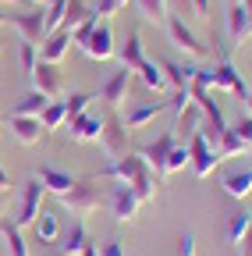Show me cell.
I'll use <instances>...</instances> for the list:
<instances>
[{
	"label": "cell",
	"mask_w": 252,
	"mask_h": 256,
	"mask_svg": "<svg viewBox=\"0 0 252 256\" xmlns=\"http://www.w3.org/2000/svg\"><path fill=\"white\" fill-rule=\"evenodd\" d=\"M0 235L7 242V256H28V242L14 220H0Z\"/></svg>",
	"instance_id": "cell-24"
},
{
	"label": "cell",
	"mask_w": 252,
	"mask_h": 256,
	"mask_svg": "<svg viewBox=\"0 0 252 256\" xmlns=\"http://www.w3.org/2000/svg\"><path fill=\"white\" fill-rule=\"evenodd\" d=\"M174 142H178V136H174V132H164L156 142H149V146L139 153V156H142V164L149 168V174H156V182L167 174V171H164V164H167V153L174 150Z\"/></svg>",
	"instance_id": "cell-6"
},
{
	"label": "cell",
	"mask_w": 252,
	"mask_h": 256,
	"mask_svg": "<svg viewBox=\"0 0 252 256\" xmlns=\"http://www.w3.org/2000/svg\"><path fill=\"white\" fill-rule=\"evenodd\" d=\"M100 256H124V249H121V242H117V238H110V242L103 246V252H100Z\"/></svg>",
	"instance_id": "cell-42"
},
{
	"label": "cell",
	"mask_w": 252,
	"mask_h": 256,
	"mask_svg": "<svg viewBox=\"0 0 252 256\" xmlns=\"http://www.w3.org/2000/svg\"><path fill=\"white\" fill-rule=\"evenodd\" d=\"M245 104H249V118H252V89H249V96H245Z\"/></svg>",
	"instance_id": "cell-48"
},
{
	"label": "cell",
	"mask_w": 252,
	"mask_h": 256,
	"mask_svg": "<svg viewBox=\"0 0 252 256\" xmlns=\"http://www.w3.org/2000/svg\"><path fill=\"white\" fill-rule=\"evenodd\" d=\"M231 132H235V136H238V139H242V142L252 150V118H249V114H245V118H242V121L231 128Z\"/></svg>",
	"instance_id": "cell-38"
},
{
	"label": "cell",
	"mask_w": 252,
	"mask_h": 256,
	"mask_svg": "<svg viewBox=\"0 0 252 256\" xmlns=\"http://www.w3.org/2000/svg\"><path fill=\"white\" fill-rule=\"evenodd\" d=\"M167 36H171L174 46H181L185 54H192V57H206V54H210V46L196 40V32L185 25L181 14H167Z\"/></svg>",
	"instance_id": "cell-5"
},
{
	"label": "cell",
	"mask_w": 252,
	"mask_h": 256,
	"mask_svg": "<svg viewBox=\"0 0 252 256\" xmlns=\"http://www.w3.org/2000/svg\"><path fill=\"white\" fill-rule=\"evenodd\" d=\"M249 156H252V150H249Z\"/></svg>",
	"instance_id": "cell-57"
},
{
	"label": "cell",
	"mask_w": 252,
	"mask_h": 256,
	"mask_svg": "<svg viewBox=\"0 0 252 256\" xmlns=\"http://www.w3.org/2000/svg\"><path fill=\"white\" fill-rule=\"evenodd\" d=\"M85 14H89V8H85V0H68V11H64V25L60 28H75V25H82L85 22Z\"/></svg>",
	"instance_id": "cell-33"
},
{
	"label": "cell",
	"mask_w": 252,
	"mask_h": 256,
	"mask_svg": "<svg viewBox=\"0 0 252 256\" xmlns=\"http://www.w3.org/2000/svg\"><path fill=\"white\" fill-rule=\"evenodd\" d=\"M139 196L132 192V185H124V182H117L114 188H110V214H114V220H121V224H128V220H135V214H139Z\"/></svg>",
	"instance_id": "cell-7"
},
{
	"label": "cell",
	"mask_w": 252,
	"mask_h": 256,
	"mask_svg": "<svg viewBox=\"0 0 252 256\" xmlns=\"http://www.w3.org/2000/svg\"><path fill=\"white\" fill-rule=\"evenodd\" d=\"M11 25L21 32V40H25V43H36V46H39V43L46 40V11H43V8L32 11V14H14Z\"/></svg>",
	"instance_id": "cell-13"
},
{
	"label": "cell",
	"mask_w": 252,
	"mask_h": 256,
	"mask_svg": "<svg viewBox=\"0 0 252 256\" xmlns=\"http://www.w3.org/2000/svg\"><path fill=\"white\" fill-rule=\"evenodd\" d=\"M188 153H192V171H196V178H210V174H213V168L220 164V160H224V156H220V153L206 142L203 128H199L192 139H188Z\"/></svg>",
	"instance_id": "cell-3"
},
{
	"label": "cell",
	"mask_w": 252,
	"mask_h": 256,
	"mask_svg": "<svg viewBox=\"0 0 252 256\" xmlns=\"http://www.w3.org/2000/svg\"><path fill=\"white\" fill-rule=\"evenodd\" d=\"M213 89H228V92L238 96V100H245V96H249V86H245V78L238 75V68L228 60V54H220V64L213 68Z\"/></svg>",
	"instance_id": "cell-8"
},
{
	"label": "cell",
	"mask_w": 252,
	"mask_h": 256,
	"mask_svg": "<svg viewBox=\"0 0 252 256\" xmlns=\"http://www.w3.org/2000/svg\"><path fill=\"white\" fill-rule=\"evenodd\" d=\"M188 104H192V92H188V89H174V92H171V100H167V110L181 114Z\"/></svg>",
	"instance_id": "cell-37"
},
{
	"label": "cell",
	"mask_w": 252,
	"mask_h": 256,
	"mask_svg": "<svg viewBox=\"0 0 252 256\" xmlns=\"http://www.w3.org/2000/svg\"><path fill=\"white\" fill-rule=\"evenodd\" d=\"M0 188H4V192L11 188V178H7V171H4V164H0Z\"/></svg>",
	"instance_id": "cell-45"
},
{
	"label": "cell",
	"mask_w": 252,
	"mask_h": 256,
	"mask_svg": "<svg viewBox=\"0 0 252 256\" xmlns=\"http://www.w3.org/2000/svg\"><path fill=\"white\" fill-rule=\"evenodd\" d=\"M217 153H220V156H245V153H249V146L231 132V128H228V132L220 136V142H217Z\"/></svg>",
	"instance_id": "cell-32"
},
{
	"label": "cell",
	"mask_w": 252,
	"mask_h": 256,
	"mask_svg": "<svg viewBox=\"0 0 252 256\" xmlns=\"http://www.w3.org/2000/svg\"><path fill=\"white\" fill-rule=\"evenodd\" d=\"M18 57H21V72L32 78V72H36V64H39V50H36V43H25L21 40V50H18Z\"/></svg>",
	"instance_id": "cell-34"
},
{
	"label": "cell",
	"mask_w": 252,
	"mask_h": 256,
	"mask_svg": "<svg viewBox=\"0 0 252 256\" xmlns=\"http://www.w3.org/2000/svg\"><path fill=\"white\" fill-rule=\"evenodd\" d=\"M32 86H36L43 96L57 100V96H60V89H64V75H60V68H57V64L39 60V64H36V72H32Z\"/></svg>",
	"instance_id": "cell-11"
},
{
	"label": "cell",
	"mask_w": 252,
	"mask_h": 256,
	"mask_svg": "<svg viewBox=\"0 0 252 256\" xmlns=\"http://www.w3.org/2000/svg\"><path fill=\"white\" fill-rule=\"evenodd\" d=\"M0 4H21V0H0Z\"/></svg>",
	"instance_id": "cell-51"
},
{
	"label": "cell",
	"mask_w": 252,
	"mask_h": 256,
	"mask_svg": "<svg viewBox=\"0 0 252 256\" xmlns=\"http://www.w3.org/2000/svg\"><path fill=\"white\" fill-rule=\"evenodd\" d=\"M192 14L206 22V18H210V0H192Z\"/></svg>",
	"instance_id": "cell-41"
},
{
	"label": "cell",
	"mask_w": 252,
	"mask_h": 256,
	"mask_svg": "<svg viewBox=\"0 0 252 256\" xmlns=\"http://www.w3.org/2000/svg\"><path fill=\"white\" fill-rule=\"evenodd\" d=\"M114 11H121V4H117V0H100V8H96V14H100L103 22H107Z\"/></svg>",
	"instance_id": "cell-40"
},
{
	"label": "cell",
	"mask_w": 252,
	"mask_h": 256,
	"mask_svg": "<svg viewBox=\"0 0 252 256\" xmlns=\"http://www.w3.org/2000/svg\"><path fill=\"white\" fill-rule=\"evenodd\" d=\"M11 136H14V142H21V146H36V142L43 139V121H39V118L11 114Z\"/></svg>",
	"instance_id": "cell-16"
},
{
	"label": "cell",
	"mask_w": 252,
	"mask_h": 256,
	"mask_svg": "<svg viewBox=\"0 0 252 256\" xmlns=\"http://www.w3.org/2000/svg\"><path fill=\"white\" fill-rule=\"evenodd\" d=\"M249 28H252V22H249Z\"/></svg>",
	"instance_id": "cell-56"
},
{
	"label": "cell",
	"mask_w": 252,
	"mask_h": 256,
	"mask_svg": "<svg viewBox=\"0 0 252 256\" xmlns=\"http://www.w3.org/2000/svg\"><path fill=\"white\" fill-rule=\"evenodd\" d=\"M100 139H103V146H107L110 160L128 153V128L121 124V118H117V114H110V118L103 121V136H100Z\"/></svg>",
	"instance_id": "cell-14"
},
{
	"label": "cell",
	"mask_w": 252,
	"mask_h": 256,
	"mask_svg": "<svg viewBox=\"0 0 252 256\" xmlns=\"http://www.w3.org/2000/svg\"><path fill=\"white\" fill-rule=\"evenodd\" d=\"M4 210H7V192L0 188V220H4Z\"/></svg>",
	"instance_id": "cell-46"
},
{
	"label": "cell",
	"mask_w": 252,
	"mask_h": 256,
	"mask_svg": "<svg viewBox=\"0 0 252 256\" xmlns=\"http://www.w3.org/2000/svg\"><path fill=\"white\" fill-rule=\"evenodd\" d=\"M4 22H7V14H0V25H4Z\"/></svg>",
	"instance_id": "cell-53"
},
{
	"label": "cell",
	"mask_w": 252,
	"mask_h": 256,
	"mask_svg": "<svg viewBox=\"0 0 252 256\" xmlns=\"http://www.w3.org/2000/svg\"><path fill=\"white\" fill-rule=\"evenodd\" d=\"M135 4L142 8V14L149 22H164L167 18V0H135Z\"/></svg>",
	"instance_id": "cell-35"
},
{
	"label": "cell",
	"mask_w": 252,
	"mask_h": 256,
	"mask_svg": "<svg viewBox=\"0 0 252 256\" xmlns=\"http://www.w3.org/2000/svg\"><path fill=\"white\" fill-rule=\"evenodd\" d=\"M220 185H224L228 196L249 200V196H252V168H235V171H228L224 178H220Z\"/></svg>",
	"instance_id": "cell-18"
},
{
	"label": "cell",
	"mask_w": 252,
	"mask_h": 256,
	"mask_svg": "<svg viewBox=\"0 0 252 256\" xmlns=\"http://www.w3.org/2000/svg\"><path fill=\"white\" fill-rule=\"evenodd\" d=\"M238 249H242V256H252V228H249V235L242 238V246H238Z\"/></svg>",
	"instance_id": "cell-44"
},
{
	"label": "cell",
	"mask_w": 252,
	"mask_h": 256,
	"mask_svg": "<svg viewBox=\"0 0 252 256\" xmlns=\"http://www.w3.org/2000/svg\"><path fill=\"white\" fill-rule=\"evenodd\" d=\"M89 104H92V96H89V92H75V96H68V100H64L68 121H71V118H78V114H85V110H89Z\"/></svg>",
	"instance_id": "cell-36"
},
{
	"label": "cell",
	"mask_w": 252,
	"mask_h": 256,
	"mask_svg": "<svg viewBox=\"0 0 252 256\" xmlns=\"http://www.w3.org/2000/svg\"><path fill=\"white\" fill-rule=\"evenodd\" d=\"M117 57H121V68H128V72H135L142 64L146 54H142V36H139V32H132V36L124 40V46L117 50Z\"/></svg>",
	"instance_id": "cell-25"
},
{
	"label": "cell",
	"mask_w": 252,
	"mask_h": 256,
	"mask_svg": "<svg viewBox=\"0 0 252 256\" xmlns=\"http://www.w3.org/2000/svg\"><path fill=\"white\" fill-rule=\"evenodd\" d=\"M188 164H192V153H188V142H174V150L167 153V164H164V171H167V174H174V171H185Z\"/></svg>",
	"instance_id": "cell-31"
},
{
	"label": "cell",
	"mask_w": 252,
	"mask_h": 256,
	"mask_svg": "<svg viewBox=\"0 0 252 256\" xmlns=\"http://www.w3.org/2000/svg\"><path fill=\"white\" fill-rule=\"evenodd\" d=\"M132 75H135V72L121 68V72H114V75L103 82V89H100V100H103L110 110H117L124 100H128V82H132Z\"/></svg>",
	"instance_id": "cell-12"
},
{
	"label": "cell",
	"mask_w": 252,
	"mask_h": 256,
	"mask_svg": "<svg viewBox=\"0 0 252 256\" xmlns=\"http://www.w3.org/2000/svg\"><path fill=\"white\" fill-rule=\"evenodd\" d=\"M178 256H196V238L192 235H181L178 238Z\"/></svg>",
	"instance_id": "cell-39"
},
{
	"label": "cell",
	"mask_w": 252,
	"mask_h": 256,
	"mask_svg": "<svg viewBox=\"0 0 252 256\" xmlns=\"http://www.w3.org/2000/svg\"><path fill=\"white\" fill-rule=\"evenodd\" d=\"M142 168L146 164H142L139 153H124V156H114L107 168H100V178H110V182H124V185H128Z\"/></svg>",
	"instance_id": "cell-10"
},
{
	"label": "cell",
	"mask_w": 252,
	"mask_h": 256,
	"mask_svg": "<svg viewBox=\"0 0 252 256\" xmlns=\"http://www.w3.org/2000/svg\"><path fill=\"white\" fill-rule=\"evenodd\" d=\"M43 182L39 178H28L25 188H21V200H18V214H14V224L18 228H32V220L39 217L43 210Z\"/></svg>",
	"instance_id": "cell-2"
},
{
	"label": "cell",
	"mask_w": 252,
	"mask_h": 256,
	"mask_svg": "<svg viewBox=\"0 0 252 256\" xmlns=\"http://www.w3.org/2000/svg\"><path fill=\"white\" fill-rule=\"evenodd\" d=\"M128 185H132V192L139 196V203H149V200L156 196V178L149 174V168H142V171H139Z\"/></svg>",
	"instance_id": "cell-29"
},
{
	"label": "cell",
	"mask_w": 252,
	"mask_h": 256,
	"mask_svg": "<svg viewBox=\"0 0 252 256\" xmlns=\"http://www.w3.org/2000/svg\"><path fill=\"white\" fill-rule=\"evenodd\" d=\"M231 4H242V0H231Z\"/></svg>",
	"instance_id": "cell-54"
},
{
	"label": "cell",
	"mask_w": 252,
	"mask_h": 256,
	"mask_svg": "<svg viewBox=\"0 0 252 256\" xmlns=\"http://www.w3.org/2000/svg\"><path fill=\"white\" fill-rule=\"evenodd\" d=\"M117 4H121V8H128V0H117Z\"/></svg>",
	"instance_id": "cell-52"
},
{
	"label": "cell",
	"mask_w": 252,
	"mask_h": 256,
	"mask_svg": "<svg viewBox=\"0 0 252 256\" xmlns=\"http://www.w3.org/2000/svg\"><path fill=\"white\" fill-rule=\"evenodd\" d=\"M249 228H252V214H249V210H235V214H228V220H224V235H228L231 246H242V238L249 235Z\"/></svg>",
	"instance_id": "cell-22"
},
{
	"label": "cell",
	"mask_w": 252,
	"mask_h": 256,
	"mask_svg": "<svg viewBox=\"0 0 252 256\" xmlns=\"http://www.w3.org/2000/svg\"><path fill=\"white\" fill-rule=\"evenodd\" d=\"M167 110V100H156V104H139V107H132L128 114L121 118V124L128 128V132H139V128H146L149 121H156Z\"/></svg>",
	"instance_id": "cell-15"
},
{
	"label": "cell",
	"mask_w": 252,
	"mask_h": 256,
	"mask_svg": "<svg viewBox=\"0 0 252 256\" xmlns=\"http://www.w3.org/2000/svg\"><path fill=\"white\" fill-rule=\"evenodd\" d=\"M242 4H245V11H249V14H252V0H242Z\"/></svg>",
	"instance_id": "cell-50"
},
{
	"label": "cell",
	"mask_w": 252,
	"mask_h": 256,
	"mask_svg": "<svg viewBox=\"0 0 252 256\" xmlns=\"http://www.w3.org/2000/svg\"><path fill=\"white\" fill-rule=\"evenodd\" d=\"M78 256H100V249H96V246H92V242H89V246H85V249H82Z\"/></svg>",
	"instance_id": "cell-47"
},
{
	"label": "cell",
	"mask_w": 252,
	"mask_h": 256,
	"mask_svg": "<svg viewBox=\"0 0 252 256\" xmlns=\"http://www.w3.org/2000/svg\"><path fill=\"white\" fill-rule=\"evenodd\" d=\"M39 121H43V132H46V128H64V124H68L64 100H50V104H46V110L39 114Z\"/></svg>",
	"instance_id": "cell-30"
},
{
	"label": "cell",
	"mask_w": 252,
	"mask_h": 256,
	"mask_svg": "<svg viewBox=\"0 0 252 256\" xmlns=\"http://www.w3.org/2000/svg\"><path fill=\"white\" fill-rule=\"evenodd\" d=\"M103 121L107 118H100V114H78V118H71L68 124H64V132L75 139V142H96L100 136H103Z\"/></svg>",
	"instance_id": "cell-9"
},
{
	"label": "cell",
	"mask_w": 252,
	"mask_h": 256,
	"mask_svg": "<svg viewBox=\"0 0 252 256\" xmlns=\"http://www.w3.org/2000/svg\"><path fill=\"white\" fill-rule=\"evenodd\" d=\"M36 178L43 182V188H46V192H53L57 200H60V196H68V192L75 188V182H78V178H71L68 171H57V168H43Z\"/></svg>",
	"instance_id": "cell-20"
},
{
	"label": "cell",
	"mask_w": 252,
	"mask_h": 256,
	"mask_svg": "<svg viewBox=\"0 0 252 256\" xmlns=\"http://www.w3.org/2000/svg\"><path fill=\"white\" fill-rule=\"evenodd\" d=\"M174 8H178V14H192V0H174Z\"/></svg>",
	"instance_id": "cell-43"
},
{
	"label": "cell",
	"mask_w": 252,
	"mask_h": 256,
	"mask_svg": "<svg viewBox=\"0 0 252 256\" xmlns=\"http://www.w3.org/2000/svg\"><path fill=\"white\" fill-rule=\"evenodd\" d=\"M32 4H36V8H46V4H50V0H32Z\"/></svg>",
	"instance_id": "cell-49"
},
{
	"label": "cell",
	"mask_w": 252,
	"mask_h": 256,
	"mask_svg": "<svg viewBox=\"0 0 252 256\" xmlns=\"http://www.w3.org/2000/svg\"><path fill=\"white\" fill-rule=\"evenodd\" d=\"M249 22H252V14L245 11V4H231V11H228V36H231L235 46H242V43L252 36Z\"/></svg>",
	"instance_id": "cell-19"
},
{
	"label": "cell",
	"mask_w": 252,
	"mask_h": 256,
	"mask_svg": "<svg viewBox=\"0 0 252 256\" xmlns=\"http://www.w3.org/2000/svg\"><path fill=\"white\" fill-rule=\"evenodd\" d=\"M174 128H181V136H185V142H188V139H192L199 128H203V110L188 104V107L178 114V124H174Z\"/></svg>",
	"instance_id": "cell-28"
},
{
	"label": "cell",
	"mask_w": 252,
	"mask_h": 256,
	"mask_svg": "<svg viewBox=\"0 0 252 256\" xmlns=\"http://www.w3.org/2000/svg\"><path fill=\"white\" fill-rule=\"evenodd\" d=\"M57 246H60V252H64V256H78V252L89 246V232H85V224H82V220H75L71 228L60 235V242H57Z\"/></svg>",
	"instance_id": "cell-21"
},
{
	"label": "cell",
	"mask_w": 252,
	"mask_h": 256,
	"mask_svg": "<svg viewBox=\"0 0 252 256\" xmlns=\"http://www.w3.org/2000/svg\"><path fill=\"white\" fill-rule=\"evenodd\" d=\"M0 124H4V118H0Z\"/></svg>",
	"instance_id": "cell-55"
},
{
	"label": "cell",
	"mask_w": 252,
	"mask_h": 256,
	"mask_svg": "<svg viewBox=\"0 0 252 256\" xmlns=\"http://www.w3.org/2000/svg\"><path fill=\"white\" fill-rule=\"evenodd\" d=\"M85 57H92V60H110V57H117V46H114V32H110V25L100 18V25L89 32V40L78 46Z\"/></svg>",
	"instance_id": "cell-4"
},
{
	"label": "cell",
	"mask_w": 252,
	"mask_h": 256,
	"mask_svg": "<svg viewBox=\"0 0 252 256\" xmlns=\"http://www.w3.org/2000/svg\"><path fill=\"white\" fill-rule=\"evenodd\" d=\"M60 203H64V210H71L78 220L89 217V214H96L103 196H100V188L96 185H89V182H75V188L68 192V196H60Z\"/></svg>",
	"instance_id": "cell-1"
},
{
	"label": "cell",
	"mask_w": 252,
	"mask_h": 256,
	"mask_svg": "<svg viewBox=\"0 0 252 256\" xmlns=\"http://www.w3.org/2000/svg\"><path fill=\"white\" fill-rule=\"evenodd\" d=\"M46 104H50V96H43L39 89H32L28 96H21V100L14 104V110H11V114H21V118H39V114L46 110Z\"/></svg>",
	"instance_id": "cell-26"
},
{
	"label": "cell",
	"mask_w": 252,
	"mask_h": 256,
	"mask_svg": "<svg viewBox=\"0 0 252 256\" xmlns=\"http://www.w3.org/2000/svg\"><path fill=\"white\" fill-rule=\"evenodd\" d=\"M135 75L142 78V86L146 89H153V92H160V89H167V78H164V68L156 60H149V57H142V64L135 68Z\"/></svg>",
	"instance_id": "cell-23"
},
{
	"label": "cell",
	"mask_w": 252,
	"mask_h": 256,
	"mask_svg": "<svg viewBox=\"0 0 252 256\" xmlns=\"http://www.w3.org/2000/svg\"><path fill=\"white\" fill-rule=\"evenodd\" d=\"M32 232H36V238H39V242H57V238H60V224H57V214H50V210H39V217L32 220Z\"/></svg>",
	"instance_id": "cell-27"
},
{
	"label": "cell",
	"mask_w": 252,
	"mask_h": 256,
	"mask_svg": "<svg viewBox=\"0 0 252 256\" xmlns=\"http://www.w3.org/2000/svg\"><path fill=\"white\" fill-rule=\"evenodd\" d=\"M71 50V32L68 28H57L43 40V50H39V60H50V64H60L64 54Z\"/></svg>",
	"instance_id": "cell-17"
}]
</instances>
